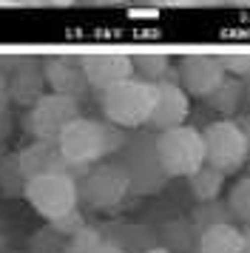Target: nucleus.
<instances>
[{
	"mask_svg": "<svg viewBox=\"0 0 250 253\" xmlns=\"http://www.w3.org/2000/svg\"><path fill=\"white\" fill-rule=\"evenodd\" d=\"M154 9H134V12H131V17H154Z\"/></svg>",
	"mask_w": 250,
	"mask_h": 253,
	"instance_id": "34",
	"label": "nucleus"
},
{
	"mask_svg": "<svg viewBox=\"0 0 250 253\" xmlns=\"http://www.w3.org/2000/svg\"><path fill=\"white\" fill-rule=\"evenodd\" d=\"M23 199L45 222L63 216L80 205V179L74 173H43L26 182Z\"/></svg>",
	"mask_w": 250,
	"mask_h": 253,
	"instance_id": "5",
	"label": "nucleus"
},
{
	"mask_svg": "<svg viewBox=\"0 0 250 253\" xmlns=\"http://www.w3.org/2000/svg\"><path fill=\"white\" fill-rule=\"evenodd\" d=\"M105 239L120 245L125 253H145L157 248V233H151L145 225H111V230H100Z\"/></svg>",
	"mask_w": 250,
	"mask_h": 253,
	"instance_id": "17",
	"label": "nucleus"
},
{
	"mask_svg": "<svg viewBox=\"0 0 250 253\" xmlns=\"http://www.w3.org/2000/svg\"><path fill=\"white\" fill-rule=\"evenodd\" d=\"M242 253H250V225H245L242 230Z\"/></svg>",
	"mask_w": 250,
	"mask_h": 253,
	"instance_id": "32",
	"label": "nucleus"
},
{
	"mask_svg": "<svg viewBox=\"0 0 250 253\" xmlns=\"http://www.w3.org/2000/svg\"><path fill=\"white\" fill-rule=\"evenodd\" d=\"M29 176L23 171L20 151L14 154H0V194L3 196H23Z\"/></svg>",
	"mask_w": 250,
	"mask_h": 253,
	"instance_id": "20",
	"label": "nucleus"
},
{
	"mask_svg": "<svg viewBox=\"0 0 250 253\" xmlns=\"http://www.w3.org/2000/svg\"><path fill=\"white\" fill-rule=\"evenodd\" d=\"M205 100H208V105L216 108L219 114H225V117L236 114V108L242 105V100H245V83H242V77L225 74V80L219 83Z\"/></svg>",
	"mask_w": 250,
	"mask_h": 253,
	"instance_id": "19",
	"label": "nucleus"
},
{
	"mask_svg": "<svg viewBox=\"0 0 250 253\" xmlns=\"http://www.w3.org/2000/svg\"><path fill=\"white\" fill-rule=\"evenodd\" d=\"M157 97V83L145 77H125L100 91L102 117L120 128H142L148 126V117L154 108Z\"/></svg>",
	"mask_w": 250,
	"mask_h": 253,
	"instance_id": "2",
	"label": "nucleus"
},
{
	"mask_svg": "<svg viewBox=\"0 0 250 253\" xmlns=\"http://www.w3.org/2000/svg\"><path fill=\"white\" fill-rule=\"evenodd\" d=\"M125 128L114 126V123H102V120H94V117H83L71 120L63 134L57 137V145L66 154V160L77 168H88L94 162H102L111 154H120V148L125 145L123 137Z\"/></svg>",
	"mask_w": 250,
	"mask_h": 253,
	"instance_id": "1",
	"label": "nucleus"
},
{
	"mask_svg": "<svg viewBox=\"0 0 250 253\" xmlns=\"http://www.w3.org/2000/svg\"><path fill=\"white\" fill-rule=\"evenodd\" d=\"M134 60V74L145 77L151 83L168 80L170 77V57L162 51H142V54H131Z\"/></svg>",
	"mask_w": 250,
	"mask_h": 253,
	"instance_id": "21",
	"label": "nucleus"
},
{
	"mask_svg": "<svg viewBox=\"0 0 250 253\" xmlns=\"http://www.w3.org/2000/svg\"><path fill=\"white\" fill-rule=\"evenodd\" d=\"M225 74L227 71L219 54H185V57H179V83L191 97L205 100L225 80Z\"/></svg>",
	"mask_w": 250,
	"mask_h": 253,
	"instance_id": "10",
	"label": "nucleus"
},
{
	"mask_svg": "<svg viewBox=\"0 0 250 253\" xmlns=\"http://www.w3.org/2000/svg\"><path fill=\"white\" fill-rule=\"evenodd\" d=\"M193 228L202 233L205 228H213V225H225V222H233V213L227 202H219V199H208V202H199L191 213Z\"/></svg>",
	"mask_w": 250,
	"mask_h": 253,
	"instance_id": "22",
	"label": "nucleus"
},
{
	"mask_svg": "<svg viewBox=\"0 0 250 253\" xmlns=\"http://www.w3.org/2000/svg\"><path fill=\"white\" fill-rule=\"evenodd\" d=\"M188 114H191V94L182 88V83H173L170 77L168 80H159L148 126L154 128V131L176 128L188 120Z\"/></svg>",
	"mask_w": 250,
	"mask_h": 253,
	"instance_id": "11",
	"label": "nucleus"
},
{
	"mask_svg": "<svg viewBox=\"0 0 250 253\" xmlns=\"http://www.w3.org/2000/svg\"><path fill=\"white\" fill-rule=\"evenodd\" d=\"M199 6H225V0H199Z\"/></svg>",
	"mask_w": 250,
	"mask_h": 253,
	"instance_id": "38",
	"label": "nucleus"
},
{
	"mask_svg": "<svg viewBox=\"0 0 250 253\" xmlns=\"http://www.w3.org/2000/svg\"><path fill=\"white\" fill-rule=\"evenodd\" d=\"M45 6H60V9H66V6H74V0H45Z\"/></svg>",
	"mask_w": 250,
	"mask_h": 253,
	"instance_id": "35",
	"label": "nucleus"
},
{
	"mask_svg": "<svg viewBox=\"0 0 250 253\" xmlns=\"http://www.w3.org/2000/svg\"><path fill=\"white\" fill-rule=\"evenodd\" d=\"M77 117H80V100L68 97V94L45 91L40 100H34L26 108L23 128L34 139H57L63 134V128Z\"/></svg>",
	"mask_w": 250,
	"mask_h": 253,
	"instance_id": "8",
	"label": "nucleus"
},
{
	"mask_svg": "<svg viewBox=\"0 0 250 253\" xmlns=\"http://www.w3.org/2000/svg\"><path fill=\"white\" fill-rule=\"evenodd\" d=\"M242 128H245V137H248V148H250V123H248V126H242Z\"/></svg>",
	"mask_w": 250,
	"mask_h": 253,
	"instance_id": "40",
	"label": "nucleus"
},
{
	"mask_svg": "<svg viewBox=\"0 0 250 253\" xmlns=\"http://www.w3.org/2000/svg\"><path fill=\"white\" fill-rule=\"evenodd\" d=\"M157 245L168 253H196L199 245V230L193 228L191 216L188 219H170L157 230Z\"/></svg>",
	"mask_w": 250,
	"mask_h": 253,
	"instance_id": "15",
	"label": "nucleus"
},
{
	"mask_svg": "<svg viewBox=\"0 0 250 253\" xmlns=\"http://www.w3.org/2000/svg\"><path fill=\"white\" fill-rule=\"evenodd\" d=\"M225 176L227 173H222L219 168H213V165L205 162V165H199V168L188 176V191H191V196L196 202L219 199L222 188H225Z\"/></svg>",
	"mask_w": 250,
	"mask_h": 253,
	"instance_id": "18",
	"label": "nucleus"
},
{
	"mask_svg": "<svg viewBox=\"0 0 250 253\" xmlns=\"http://www.w3.org/2000/svg\"><path fill=\"white\" fill-rule=\"evenodd\" d=\"M131 196V176L123 162H94L80 176V199L91 211H117Z\"/></svg>",
	"mask_w": 250,
	"mask_h": 253,
	"instance_id": "3",
	"label": "nucleus"
},
{
	"mask_svg": "<svg viewBox=\"0 0 250 253\" xmlns=\"http://www.w3.org/2000/svg\"><path fill=\"white\" fill-rule=\"evenodd\" d=\"M227 208L233 213V222H242V225H250V176L239 179L230 194H227Z\"/></svg>",
	"mask_w": 250,
	"mask_h": 253,
	"instance_id": "24",
	"label": "nucleus"
},
{
	"mask_svg": "<svg viewBox=\"0 0 250 253\" xmlns=\"http://www.w3.org/2000/svg\"><path fill=\"white\" fill-rule=\"evenodd\" d=\"M225 3L233 9H250V0H225Z\"/></svg>",
	"mask_w": 250,
	"mask_h": 253,
	"instance_id": "33",
	"label": "nucleus"
},
{
	"mask_svg": "<svg viewBox=\"0 0 250 253\" xmlns=\"http://www.w3.org/2000/svg\"><path fill=\"white\" fill-rule=\"evenodd\" d=\"M54 230H60L63 236H74V233H80V230L85 228V216L80 213V208H74V211H68V213H63V216H57L48 222Z\"/></svg>",
	"mask_w": 250,
	"mask_h": 253,
	"instance_id": "26",
	"label": "nucleus"
},
{
	"mask_svg": "<svg viewBox=\"0 0 250 253\" xmlns=\"http://www.w3.org/2000/svg\"><path fill=\"white\" fill-rule=\"evenodd\" d=\"M242 83H245V100L250 103V71L245 74V77H242Z\"/></svg>",
	"mask_w": 250,
	"mask_h": 253,
	"instance_id": "36",
	"label": "nucleus"
},
{
	"mask_svg": "<svg viewBox=\"0 0 250 253\" xmlns=\"http://www.w3.org/2000/svg\"><path fill=\"white\" fill-rule=\"evenodd\" d=\"M43 74L48 91L68 94L74 100H83L91 91V83L85 77V69L80 57L74 54H45L43 57Z\"/></svg>",
	"mask_w": 250,
	"mask_h": 253,
	"instance_id": "9",
	"label": "nucleus"
},
{
	"mask_svg": "<svg viewBox=\"0 0 250 253\" xmlns=\"http://www.w3.org/2000/svg\"><path fill=\"white\" fill-rule=\"evenodd\" d=\"M196 253H242V230L233 222L205 228L199 233Z\"/></svg>",
	"mask_w": 250,
	"mask_h": 253,
	"instance_id": "16",
	"label": "nucleus"
},
{
	"mask_svg": "<svg viewBox=\"0 0 250 253\" xmlns=\"http://www.w3.org/2000/svg\"><path fill=\"white\" fill-rule=\"evenodd\" d=\"M66 242H68V236H63L60 230H54L48 225V228H40L37 233L29 236L26 253H63Z\"/></svg>",
	"mask_w": 250,
	"mask_h": 253,
	"instance_id": "23",
	"label": "nucleus"
},
{
	"mask_svg": "<svg viewBox=\"0 0 250 253\" xmlns=\"http://www.w3.org/2000/svg\"><path fill=\"white\" fill-rule=\"evenodd\" d=\"M154 9H193L199 6V0H145Z\"/></svg>",
	"mask_w": 250,
	"mask_h": 253,
	"instance_id": "28",
	"label": "nucleus"
},
{
	"mask_svg": "<svg viewBox=\"0 0 250 253\" xmlns=\"http://www.w3.org/2000/svg\"><path fill=\"white\" fill-rule=\"evenodd\" d=\"M145 253H168V251H165V248H159V245H157V248H151V251H145Z\"/></svg>",
	"mask_w": 250,
	"mask_h": 253,
	"instance_id": "39",
	"label": "nucleus"
},
{
	"mask_svg": "<svg viewBox=\"0 0 250 253\" xmlns=\"http://www.w3.org/2000/svg\"><path fill=\"white\" fill-rule=\"evenodd\" d=\"M102 239L100 228H85L80 230V233H74V236H68L66 248H63V253H91L94 251V245Z\"/></svg>",
	"mask_w": 250,
	"mask_h": 253,
	"instance_id": "25",
	"label": "nucleus"
},
{
	"mask_svg": "<svg viewBox=\"0 0 250 253\" xmlns=\"http://www.w3.org/2000/svg\"><path fill=\"white\" fill-rule=\"evenodd\" d=\"M157 157L170 179L191 176L199 165H205V139L199 128L182 123L176 128H165L154 137Z\"/></svg>",
	"mask_w": 250,
	"mask_h": 253,
	"instance_id": "4",
	"label": "nucleus"
},
{
	"mask_svg": "<svg viewBox=\"0 0 250 253\" xmlns=\"http://www.w3.org/2000/svg\"><path fill=\"white\" fill-rule=\"evenodd\" d=\"M45 74H43V57H20V63L9 71V97L11 103L29 105L45 94Z\"/></svg>",
	"mask_w": 250,
	"mask_h": 253,
	"instance_id": "14",
	"label": "nucleus"
},
{
	"mask_svg": "<svg viewBox=\"0 0 250 253\" xmlns=\"http://www.w3.org/2000/svg\"><path fill=\"white\" fill-rule=\"evenodd\" d=\"M88 3H97V6H117V3H123V0H88Z\"/></svg>",
	"mask_w": 250,
	"mask_h": 253,
	"instance_id": "37",
	"label": "nucleus"
},
{
	"mask_svg": "<svg viewBox=\"0 0 250 253\" xmlns=\"http://www.w3.org/2000/svg\"><path fill=\"white\" fill-rule=\"evenodd\" d=\"M0 253H23V251H11V248H0Z\"/></svg>",
	"mask_w": 250,
	"mask_h": 253,
	"instance_id": "41",
	"label": "nucleus"
},
{
	"mask_svg": "<svg viewBox=\"0 0 250 253\" xmlns=\"http://www.w3.org/2000/svg\"><path fill=\"white\" fill-rule=\"evenodd\" d=\"M11 3H17V0H0V6H11Z\"/></svg>",
	"mask_w": 250,
	"mask_h": 253,
	"instance_id": "42",
	"label": "nucleus"
},
{
	"mask_svg": "<svg viewBox=\"0 0 250 253\" xmlns=\"http://www.w3.org/2000/svg\"><path fill=\"white\" fill-rule=\"evenodd\" d=\"M9 137H11V117H9V111H0V154L6 148Z\"/></svg>",
	"mask_w": 250,
	"mask_h": 253,
	"instance_id": "29",
	"label": "nucleus"
},
{
	"mask_svg": "<svg viewBox=\"0 0 250 253\" xmlns=\"http://www.w3.org/2000/svg\"><path fill=\"white\" fill-rule=\"evenodd\" d=\"M123 154V165L128 176H131V194L148 196L159 194L168 185V173L162 168V162L157 157V145L154 137H131L125 139V145L120 148Z\"/></svg>",
	"mask_w": 250,
	"mask_h": 253,
	"instance_id": "7",
	"label": "nucleus"
},
{
	"mask_svg": "<svg viewBox=\"0 0 250 253\" xmlns=\"http://www.w3.org/2000/svg\"><path fill=\"white\" fill-rule=\"evenodd\" d=\"M91 253H125V251L120 248V245H114L111 239H105V236H102V239L94 245V251H91Z\"/></svg>",
	"mask_w": 250,
	"mask_h": 253,
	"instance_id": "31",
	"label": "nucleus"
},
{
	"mask_svg": "<svg viewBox=\"0 0 250 253\" xmlns=\"http://www.w3.org/2000/svg\"><path fill=\"white\" fill-rule=\"evenodd\" d=\"M9 103H11V97H9V74L0 69V111H9Z\"/></svg>",
	"mask_w": 250,
	"mask_h": 253,
	"instance_id": "30",
	"label": "nucleus"
},
{
	"mask_svg": "<svg viewBox=\"0 0 250 253\" xmlns=\"http://www.w3.org/2000/svg\"><path fill=\"white\" fill-rule=\"evenodd\" d=\"M202 139H205V162L208 165L219 168L222 173H236L245 168L250 148L242 123L230 120V117L216 120L208 128H202Z\"/></svg>",
	"mask_w": 250,
	"mask_h": 253,
	"instance_id": "6",
	"label": "nucleus"
},
{
	"mask_svg": "<svg viewBox=\"0 0 250 253\" xmlns=\"http://www.w3.org/2000/svg\"><path fill=\"white\" fill-rule=\"evenodd\" d=\"M20 162L26 176H43V173H74V176H83L88 168H77L66 160V154L60 151L57 139H34L32 145H26L20 151Z\"/></svg>",
	"mask_w": 250,
	"mask_h": 253,
	"instance_id": "12",
	"label": "nucleus"
},
{
	"mask_svg": "<svg viewBox=\"0 0 250 253\" xmlns=\"http://www.w3.org/2000/svg\"><path fill=\"white\" fill-rule=\"evenodd\" d=\"M219 60L225 71L233 77H245L250 71V51H227V54H219Z\"/></svg>",
	"mask_w": 250,
	"mask_h": 253,
	"instance_id": "27",
	"label": "nucleus"
},
{
	"mask_svg": "<svg viewBox=\"0 0 250 253\" xmlns=\"http://www.w3.org/2000/svg\"><path fill=\"white\" fill-rule=\"evenodd\" d=\"M80 63L85 69L91 88H108L114 83L134 77V60L131 54H120V51H102V54H80Z\"/></svg>",
	"mask_w": 250,
	"mask_h": 253,
	"instance_id": "13",
	"label": "nucleus"
}]
</instances>
